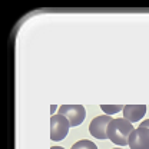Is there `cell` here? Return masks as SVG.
<instances>
[{
  "instance_id": "6da1fadb",
  "label": "cell",
  "mask_w": 149,
  "mask_h": 149,
  "mask_svg": "<svg viewBox=\"0 0 149 149\" xmlns=\"http://www.w3.org/2000/svg\"><path fill=\"white\" fill-rule=\"evenodd\" d=\"M135 128L126 119H113L108 126V138L118 146L129 145V138Z\"/></svg>"
},
{
  "instance_id": "5b68a950",
  "label": "cell",
  "mask_w": 149,
  "mask_h": 149,
  "mask_svg": "<svg viewBox=\"0 0 149 149\" xmlns=\"http://www.w3.org/2000/svg\"><path fill=\"white\" fill-rule=\"evenodd\" d=\"M130 149H149V129L148 128H136L129 138Z\"/></svg>"
},
{
  "instance_id": "8fae6325",
  "label": "cell",
  "mask_w": 149,
  "mask_h": 149,
  "mask_svg": "<svg viewBox=\"0 0 149 149\" xmlns=\"http://www.w3.org/2000/svg\"><path fill=\"white\" fill-rule=\"evenodd\" d=\"M50 149H65V148H62V146H52Z\"/></svg>"
},
{
  "instance_id": "52a82bcc",
  "label": "cell",
  "mask_w": 149,
  "mask_h": 149,
  "mask_svg": "<svg viewBox=\"0 0 149 149\" xmlns=\"http://www.w3.org/2000/svg\"><path fill=\"white\" fill-rule=\"evenodd\" d=\"M70 149H97V146H96L93 142L88 141V139H82V141L76 142Z\"/></svg>"
},
{
  "instance_id": "8992f818",
  "label": "cell",
  "mask_w": 149,
  "mask_h": 149,
  "mask_svg": "<svg viewBox=\"0 0 149 149\" xmlns=\"http://www.w3.org/2000/svg\"><path fill=\"white\" fill-rule=\"evenodd\" d=\"M123 119L129 120L130 123L141 120L145 113H146V106L145 105H125L123 106Z\"/></svg>"
},
{
  "instance_id": "ba28073f",
  "label": "cell",
  "mask_w": 149,
  "mask_h": 149,
  "mask_svg": "<svg viewBox=\"0 0 149 149\" xmlns=\"http://www.w3.org/2000/svg\"><path fill=\"white\" fill-rule=\"evenodd\" d=\"M100 109L105 112L106 115H113V113H118V112L123 111V106L122 105H100Z\"/></svg>"
},
{
  "instance_id": "9c48e42d",
  "label": "cell",
  "mask_w": 149,
  "mask_h": 149,
  "mask_svg": "<svg viewBox=\"0 0 149 149\" xmlns=\"http://www.w3.org/2000/svg\"><path fill=\"white\" fill-rule=\"evenodd\" d=\"M141 128H148L149 129V119L148 120H143V122H141V125H139Z\"/></svg>"
},
{
  "instance_id": "7c38bea8",
  "label": "cell",
  "mask_w": 149,
  "mask_h": 149,
  "mask_svg": "<svg viewBox=\"0 0 149 149\" xmlns=\"http://www.w3.org/2000/svg\"><path fill=\"white\" fill-rule=\"evenodd\" d=\"M113 149H122V148H113Z\"/></svg>"
},
{
  "instance_id": "30bf717a",
  "label": "cell",
  "mask_w": 149,
  "mask_h": 149,
  "mask_svg": "<svg viewBox=\"0 0 149 149\" xmlns=\"http://www.w3.org/2000/svg\"><path fill=\"white\" fill-rule=\"evenodd\" d=\"M55 111H57V106H56V105H52V106H50V113H55Z\"/></svg>"
},
{
  "instance_id": "277c9868",
  "label": "cell",
  "mask_w": 149,
  "mask_h": 149,
  "mask_svg": "<svg viewBox=\"0 0 149 149\" xmlns=\"http://www.w3.org/2000/svg\"><path fill=\"white\" fill-rule=\"evenodd\" d=\"M112 119L109 115H100V116H96L91 122L89 125V132L93 138L96 139H108V126L111 123Z\"/></svg>"
},
{
  "instance_id": "7a4b0ae2",
  "label": "cell",
  "mask_w": 149,
  "mask_h": 149,
  "mask_svg": "<svg viewBox=\"0 0 149 149\" xmlns=\"http://www.w3.org/2000/svg\"><path fill=\"white\" fill-rule=\"evenodd\" d=\"M69 128H70V123L66 116L59 115V113L52 115V118H50V139L55 142L63 141L68 136Z\"/></svg>"
},
{
  "instance_id": "3957f363",
  "label": "cell",
  "mask_w": 149,
  "mask_h": 149,
  "mask_svg": "<svg viewBox=\"0 0 149 149\" xmlns=\"http://www.w3.org/2000/svg\"><path fill=\"white\" fill-rule=\"evenodd\" d=\"M57 113L68 118L70 128L79 126L86 118V109L82 105H62L57 109Z\"/></svg>"
}]
</instances>
